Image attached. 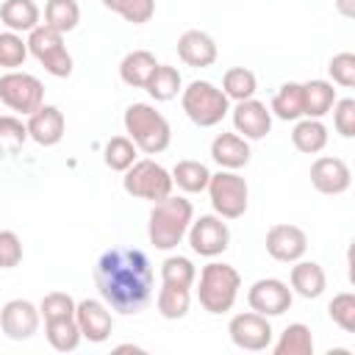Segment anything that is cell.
Returning a JSON list of instances; mask_svg holds the SVG:
<instances>
[{
  "label": "cell",
  "mask_w": 355,
  "mask_h": 355,
  "mask_svg": "<svg viewBox=\"0 0 355 355\" xmlns=\"http://www.w3.org/2000/svg\"><path fill=\"white\" fill-rule=\"evenodd\" d=\"M153 263L144 250L111 247L94 263V286L100 300L116 313H139L153 297Z\"/></svg>",
  "instance_id": "obj_1"
},
{
  "label": "cell",
  "mask_w": 355,
  "mask_h": 355,
  "mask_svg": "<svg viewBox=\"0 0 355 355\" xmlns=\"http://www.w3.org/2000/svg\"><path fill=\"white\" fill-rule=\"evenodd\" d=\"M191 219H194V205L186 197L169 194V197L153 202V211H150V219H147V239H150V244L155 250H164V252L175 250L183 241Z\"/></svg>",
  "instance_id": "obj_2"
},
{
  "label": "cell",
  "mask_w": 355,
  "mask_h": 355,
  "mask_svg": "<svg viewBox=\"0 0 355 355\" xmlns=\"http://www.w3.org/2000/svg\"><path fill=\"white\" fill-rule=\"evenodd\" d=\"M125 133L128 139L147 155H158L169 147L172 141V128L166 122V116L161 111H155V105L150 103H133L125 108Z\"/></svg>",
  "instance_id": "obj_3"
},
{
  "label": "cell",
  "mask_w": 355,
  "mask_h": 355,
  "mask_svg": "<svg viewBox=\"0 0 355 355\" xmlns=\"http://www.w3.org/2000/svg\"><path fill=\"white\" fill-rule=\"evenodd\" d=\"M239 288H241V275H239V269L230 266V263L211 261V263H205L202 272H200L197 300H200L202 311L219 316V313H227V311L236 305Z\"/></svg>",
  "instance_id": "obj_4"
},
{
  "label": "cell",
  "mask_w": 355,
  "mask_h": 355,
  "mask_svg": "<svg viewBox=\"0 0 355 355\" xmlns=\"http://www.w3.org/2000/svg\"><path fill=\"white\" fill-rule=\"evenodd\" d=\"M180 105L197 128H214L230 114V100L211 80H191L180 89Z\"/></svg>",
  "instance_id": "obj_5"
},
{
  "label": "cell",
  "mask_w": 355,
  "mask_h": 355,
  "mask_svg": "<svg viewBox=\"0 0 355 355\" xmlns=\"http://www.w3.org/2000/svg\"><path fill=\"white\" fill-rule=\"evenodd\" d=\"M122 189L136 197V200H150V202H158L164 197L172 194V172L164 169L158 161L153 158H136L125 172H122Z\"/></svg>",
  "instance_id": "obj_6"
},
{
  "label": "cell",
  "mask_w": 355,
  "mask_h": 355,
  "mask_svg": "<svg viewBox=\"0 0 355 355\" xmlns=\"http://www.w3.org/2000/svg\"><path fill=\"white\" fill-rule=\"evenodd\" d=\"M208 197L214 205V214L222 219H239L247 214L250 205V186L236 169H219L208 180Z\"/></svg>",
  "instance_id": "obj_7"
},
{
  "label": "cell",
  "mask_w": 355,
  "mask_h": 355,
  "mask_svg": "<svg viewBox=\"0 0 355 355\" xmlns=\"http://www.w3.org/2000/svg\"><path fill=\"white\" fill-rule=\"evenodd\" d=\"M28 53L53 75V78H69L72 75V55L64 44V33L39 25L28 33Z\"/></svg>",
  "instance_id": "obj_8"
},
{
  "label": "cell",
  "mask_w": 355,
  "mask_h": 355,
  "mask_svg": "<svg viewBox=\"0 0 355 355\" xmlns=\"http://www.w3.org/2000/svg\"><path fill=\"white\" fill-rule=\"evenodd\" d=\"M0 103L11 111L28 116L44 103V86L31 72L8 69L6 75H0Z\"/></svg>",
  "instance_id": "obj_9"
},
{
  "label": "cell",
  "mask_w": 355,
  "mask_h": 355,
  "mask_svg": "<svg viewBox=\"0 0 355 355\" xmlns=\"http://www.w3.org/2000/svg\"><path fill=\"white\" fill-rule=\"evenodd\" d=\"M186 236L189 247L202 258H216L230 247V227L219 214H202L200 219H191Z\"/></svg>",
  "instance_id": "obj_10"
},
{
  "label": "cell",
  "mask_w": 355,
  "mask_h": 355,
  "mask_svg": "<svg viewBox=\"0 0 355 355\" xmlns=\"http://www.w3.org/2000/svg\"><path fill=\"white\" fill-rule=\"evenodd\" d=\"M227 333H230V341L239 349H247V352H261V349L272 347V336H275V330L269 324V316L255 313V311L236 313L227 322Z\"/></svg>",
  "instance_id": "obj_11"
},
{
  "label": "cell",
  "mask_w": 355,
  "mask_h": 355,
  "mask_svg": "<svg viewBox=\"0 0 355 355\" xmlns=\"http://www.w3.org/2000/svg\"><path fill=\"white\" fill-rule=\"evenodd\" d=\"M247 302H250V311L255 313H263V316H280L291 308L294 302V291L288 288L286 280L280 277H261L250 286L247 291Z\"/></svg>",
  "instance_id": "obj_12"
},
{
  "label": "cell",
  "mask_w": 355,
  "mask_h": 355,
  "mask_svg": "<svg viewBox=\"0 0 355 355\" xmlns=\"http://www.w3.org/2000/svg\"><path fill=\"white\" fill-rule=\"evenodd\" d=\"M39 322H42L39 305H33L31 300L17 297V300H8L0 308V330L11 341H28V338H33L36 330H39Z\"/></svg>",
  "instance_id": "obj_13"
},
{
  "label": "cell",
  "mask_w": 355,
  "mask_h": 355,
  "mask_svg": "<svg viewBox=\"0 0 355 355\" xmlns=\"http://www.w3.org/2000/svg\"><path fill=\"white\" fill-rule=\"evenodd\" d=\"M266 252L280 263H294L308 252V236L297 225L277 222L266 230Z\"/></svg>",
  "instance_id": "obj_14"
},
{
  "label": "cell",
  "mask_w": 355,
  "mask_h": 355,
  "mask_svg": "<svg viewBox=\"0 0 355 355\" xmlns=\"http://www.w3.org/2000/svg\"><path fill=\"white\" fill-rule=\"evenodd\" d=\"M75 322L80 327V336L92 344H103L111 338V330H114V316H111V308L103 302V300H80L75 305Z\"/></svg>",
  "instance_id": "obj_15"
},
{
  "label": "cell",
  "mask_w": 355,
  "mask_h": 355,
  "mask_svg": "<svg viewBox=\"0 0 355 355\" xmlns=\"http://www.w3.org/2000/svg\"><path fill=\"white\" fill-rule=\"evenodd\" d=\"M233 116V128L239 136H244L247 141H258L272 130V111L266 108V103L250 97V100H239L230 108Z\"/></svg>",
  "instance_id": "obj_16"
},
{
  "label": "cell",
  "mask_w": 355,
  "mask_h": 355,
  "mask_svg": "<svg viewBox=\"0 0 355 355\" xmlns=\"http://www.w3.org/2000/svg\"><path fill=\"white\" fill-rule=\"evenodd\" d=\"M311 186L319 194H344L352 186V172L344 158L336 155H322L311 164Z\"/></svg>",
  "instance_id": "obj_17"
},
{
  "label": "cell",
  "mask_w": 355,
  "mask_h": 355,
  "mask_svg": "<svg viewBox=\"0 0 355 355\" xmlns=\"http://www.w3.org/2000/svg\"><path fill=\"white\" fill-rule=\"evenodd\" d=\"M28 139H33L36 144L42 147H55L61 139H64V130H67V119L61 114L58 105H47L42 103L33 114H28Z\"/></svg>",
  "instance_id": "obj_18"
},
{
  "label": "cell",
  "mask_w": 355,
  "mask_h": 355,
  "mask_svg": "<svg viewBox=\"0 0 355 355\" xmlns=\"http://www.w3.org/2000/svg\"><path fill=\"white\" fill-rule=\"evenodd\" d=\"M178 55H180V61L186 67L202 69V67H211L216 61L219 50H216V42H214L211 33L191 28V31H183L180 33V39H178Z\"/></svg>",
  "instance_id": "obj_19"
},
{
  "label": "cell",
  "mask_w": 355,
  "mask_h": 355,
  "mask_svg": "<svg viewBox=\"0 0 355 355\" xmlns=\"http://www.w3.org/2000/svg\"><path fill=\"white\" fill-rule=\"evenodd\" d=\"M288 288L294 294H300L302 300H316L324 294L327 288V275L322 269V263L316 261H294L291 275H288Z\"/></svg>",
  "instance_id": "obj_20"
},
{
  "label": "cell",
  "mask_w": 355,
  "mask_h": 355,
  "mask_svg": "<svg viewBox=\"0 0 355 355\" xmlns=\"http://www.w3.org/2000/svg\"><path fill=\"white\" fill-rule=\"evenodd\" d=\"M250 141L244 136L233 133H219L211 141V158L222 166V169H241L250 164Z\"/></svg>",
  "instance_id": "obj_21"
},
{
  "label": "cell",
  "mask_w": 355,
  "mask_h": 355,
  "mask_svg": "<svg viewBox=\"0 0 355 355\" xmlns=\"http://www.w3.org/2000/svg\"><path fill=\"white\" fill-rule=\"evenodd\" d=\"M0 19L8 31L14 33H31L33 28H39L42 22V11L33 0H3L0 6Z\"/></svg>",
  "instance_id": "obj_22"
},
{
  "label": "cell",
  "mask_w": 355,
  "mask_h": 355,
  "mask_svg": "<svg viewBox=\"0 0 355 355\" xmlns=\"http://www.w3.org/2000/svg\"><path fill=\"white\" fill-rule=\"evenodd\" d=\"M291 144L305 155L322 153L327 147V125L313 116H300L291 130Z\"/></svg>",
  "instance_id": "obj_23"
},
{
  "label": "cell",
  "mask_w": 355,
  "mask_h": 355,
  "mask_svg": "<svg viewBox=\"0 0 355 355\" xmlns=\"http://www.w3.org/2000/svg\"><path fill=\"white\" fill-rule=\"evenodd\" d=\"M338 100L336 89L330 80H322V78H313V80H305L302 83V111L305 116H313V119H322L324 114H330L333 103Z\"/></svg>",
  "instance_id": "obj_24"
},
{
  "label": "cell",
  "mask_w": 355,
  "mask_h": 355,
  "mask_svg": "<svg viewBox=\"0 0 355 355\" xmlns=\"http://www.w3.org/2000/svg\"><path fill=\"white\" fill-rule=\"evenodd\" d=\"M155 67H158V61L150 50H130L119 61V78H122V83H128L133 89H144Z\"/></svg>",
  "instance_id": "obj_25"
},
{
  "label": "cell",
  "mask_w": 355,
  "mask_h": 355,
  "mask_svg": "<svg viewBox=\"0 0 355 355\" xmlns=\"http://www.w3.org/2000/svg\"><path fill=\"white\" fill-rule=\"evenodd\" d=\"M44 336L47 344L55 352H72L80 344V327L75 322V316H58V319H44Z\"/></svg>",
  "instance_id": "obj_26"
},
{
  "label": "cell",
  "mask_w": 355,
  "mask_h": 355,
  "mask_svg": "<svg viewBox=\"0 0 355 355\" xmlns=\"http://www.w3.org/2000/svg\"><path fill=\"white\" fill-rule=\"evenodd\" d=\"M147 94L155 100V103H166V100H175L183 89V78L178 72V67L172 64H158L147 80Z\"/></svg>",
  "instance_id": "obj_27"
},
{
  "label": "cell",
  "mask_w": 355,
  "mask_h": 355,
  "mask_svg": "<svg viewBox=\"0 0 355 355\" xmlns=\"http://www.w3.org/2000/svg\"><path fill=\"white\" fill-rule=\"evenodd\" d=\"M208 180H211V169L202 164V161H191V158H183L175 164L172 169V183L186 191V194H200L208 189Z\"/></svg>",
  "instance_id": "obj_28"
},
{
  "label": "cell",
  "mask_w": 355,
  "mask_h": 355,
  "mask_svg": "<svg viewBox=\"0 0 355 355\" xmlns=\"http://www.w3.org/2000/svg\"><path fill=\"white\" fill-rule=\"evenodd\" d=\"M269 111L283 122H297L300 116H305V111H302V83H297V80L283 83L275 92Z\"/></svg>",
  "instance_id": "obj_29"
},
{
  "label": "cell",
  "mask_w": 355,
  "mask_h": 355,
  "mask_svg": "<svg viewBox=\"0 0 355 355\" xmlns=\"http://www.w3.org/2000/svg\"><path fill=\"white\" fill-rule=\"evenodd\" d=\"M155 308L164 319H183L191 308V288H183V286H166L161 283V291L155 297Z\"/></svg>",
  "instance_id": "obj_30"
},
{
  "label": "cell",
  "mask_w": 355,
  "mask_h": 355,
  "mask_svg": "<svg viewBox=\"0 0 355 355\" xmlns=\"http://www.w3.org/2000/svg\"><path fill=\"white\" fill-rule=\"evenodd\" d=\"M275 355H313V336H311V327L302 324V322H294L288 324L277 344L272 347Z\"/></svg>",
  "instance_id": "obj_31"
},
{
  "label": "cell",
  "mask_w": 355,
  "mask_h": 355,
  "mask_svg": "<svg viewBox=\"0 0 355 355\" xmlns=\"http://www.w3.org/2000/svg\"><path fill=\"white\" fill-rule=\"evenodd\" d=\"M80 22V6L78 0H47L44 6V25L58 31V33H69L75 31Z\"/></svg>",
  "instance_id": "obj_32"
},
{
  "label": "cell",
  "mask_w": 355,
  "mask_h": 355,
  "mask_svg": "<svg viewBox=\"0 0 355 355\" xmlns=\"http://www.w3.org/2000/svg\"><path fill=\"white\" fill-rule=\"evenodd\" d=\"M222 92H225L227 100H236V103L239 100H250L258 92V78L247 67H230L222 75Z\"/></svg>",
  "instance_id": "obj_33"
},
{
  "label": "cell",
  "mask_w": 355,
  "mask_h": 355,
  "mask_svg": "<svg viewBox=\"0 0 355 355\" xmlns=\"http://www.w3.org/2000/svg\"><path fill=\"white\" fill-rule=\"evenodd\" d=\"M136 153H139V147L128 136H111L103 147V161L111 172H125L136 161Z\"/></svg>",
  "instance_id": "obj_34"
},
{
  "label": "cell",
  "mask_w": 355,
  "mask_h": 355,
  "mask_svg": "<svg viewBox=\"0 0 355 355\" xmlns=\"http://www.w3.org/2000/svg\"><path fill=\"white\" fill-rule=\"evenodd\" d=\"M194 280H197V266L186 255H169V258H164V263H161V283L191 288Z\"/></svg>",
  "instance_id": "obj_35"
},
{
  "label": "cell",
  "mask_w": 355,
  "mask_h": 355,
  "mask_svg": "<svg viewBox=\"0 0 355 355\" xmlns=\"http://www.w3.org/2000/svg\"><path fill=\"white\" fill-rule=\"evenodd\" d=\"M103 6L133 25H144L155 14V0H103Z\"/></svg>",
  "instance_id": "obj_36"
},
{
  "label": "cell",
  "mask_w": 355,
  "mask_h": 355,
  "mask_svg": "<svg viewBox=\"0 0 355 355\" xmlns=\"http://www.w3.org/2000/svg\"><path fill=\"white\" fill-rule=\"evenodd\" d=\"M28 141V128L19 116H0V155H17Z\"/></svg>",
  "instance_id": "obj_37"
},
{
  "label": "cell",
  "mask_w": 355,
  "mask_h": 355,
  "mask_svg": "<svg viewBox=\"0 0 355 355\" xmlns=\"http://www.w3.org/2000/svg\"><path fill=\"white\" fill-rule=\"evenodd\" d=\"M25 58H28V42L22 39V33H14V31L0 33V67L17 69L25 64Z\"/></svg>",
  "instance_id": "obj_38"
},
{
  "label": "cell",
  "mask_w": 355,
  "mask_h": 355,
  "mask_svg": "<svg viewBox=\"0 0 355 355\" xmlns=\"http://www.w3.org/2000/svg\"><path fill=\"white\" fill-rule=\"evenodd\" d=\"M327 316L344 330V333H355V294L352 291H341L330 300L327 305Z\"/></svg>",
  "instance_id": "obj_39"
},
{
  "label": "cell",
  "mask_w": 355,
  "mask_h": 355,
  "mask_svg": "<svg viewBox=\"0 0 355 355\" xmlns=\"http://www.w3.org/2000/svg\"><path fill=\"white\" fill-rule=\"evenodd\" d=\"M75 300L67 291H50L42 297L39 302V313L42 319H58V316H75Z\"/></svg>",
  "instance_id": "obj_40"
},
{
  "label": "cell",
  "mask_w": 355,
  "mask_h": 355,
  "mask_svg": "<svg viewBox=\"0 0 355 355\" xmlns=\"http://www.w3.org/2000/svg\"><path fill=\"white\" fill-rule=\"evenodd\" d=\"M327 72H330L333 83H338L344 89H352L355 86V53H349V50L336 53L327 64Z\"/></svg>",
  "instance_id": "obj_41"
},
{
  "label": "cell",
  "mask_w": 355,
  "mask_h": 355,
  "mask_svg": "<svg viewBox=\"0 0 355 355\" xmlns=\"http://www.w3.org/2000/svg\"><path fill=\"white\" fill-rule=\"evenodd\" d=\"M330 111H333V125H336V130H338L344 139H352V136H355V100H352V97L336 100Z\"/></svg>",
  "instance_id": "obj_42"
},
{
  "label": "cell",
  "mask_w": 355,
  "mask_h": 355,
  "mask_svg": "<svg viewBox=\"0 0 355 355\" xmlns=\"http://www.w3.org/2000/svg\"><path fill=\"white\" fill-rule=\"evenodd\" d=\"M22 263V239L14 230H0V269H14Z\"/></svg>",
  "instance_id": "obj_43"
},
{
  "label": "cell",
  "mask_w": 355,
  "mask_h": 355,
  "mask_svg": "<svg viewBox=\"0 0 355 355\" xmlns=\"http://www.w3.org/2000/svg\"><path fill=\"white\" fill-rule=\"evenodd\" d=\"M336 11L341 17H355V0H336Z\"/></svg>",
  "instance_id": "obj_44"
},
{
  "label": "cell",
  "mask_w": 355,
  "mask_h": 355,
  "mask_svg": "<svg viewBox=\"0 0 355 355\" xmlns=\"http://www.w3.org/2000/svg\"><path fill=\"white\" fill-rule=\"evenodd\" d=\"M116 352H144V347H136V344H119Z\"/></svg>",
  "instance_id": "obj_45"
}]
</instances>
